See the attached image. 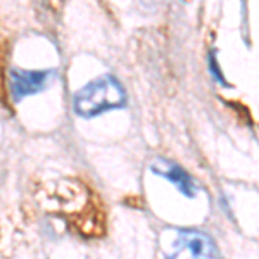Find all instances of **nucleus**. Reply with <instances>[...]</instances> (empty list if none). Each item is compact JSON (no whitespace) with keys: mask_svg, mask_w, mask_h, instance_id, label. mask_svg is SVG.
Instances as JSON below:
<instances>
[{"mask_svg":"<svg viewBox=\"0 0 259 259\" xmlns=\"http://www.w3.org/2000/svg\"><path fill=\"white\" fill-rule=\"evenodd\" d=\"M126 104V95L114 76H100L90 81L74 95V111L81 118H95L102 112L121 109Z\"/></svg>","mask_w":259,"mask_h":259,"instance_id":"nucleus-1","label":"nucleus"},{"mask_svg":"<svg viewBox=\"0 0 259 259\" xmlns=\"http://www.w3.org/2000/svg\"><path fill=\"white\" fill-rule=\"evenodd\" d=\"M168 240H162V247L169 257H212L216 249L212 240L197 230H169L164 233Z\"/></svg>","mask_w":259,"mask_h":259,"instance_id":"nucleus-2","label":"nucleus"},{"mask_svg":"<svg viewBox=\"0 0 259 259\" xmlns=\"http://www.w3.org/2000/svg\"><path fill=\"white\" fill-rule=\"evenodd\" d=\"M56 80V71L54 69H41V71H30V69H11L9 73V90L16 102L23 100L24 97L36 95L52 85Z\"/></svg>","mask_w":259,"mask_h":259,"instance_id":"nucleus-3","label":"nucleus"},{"mask_svg":"<svg viewBox=\"0 0 259 259\" xmlns=\"http://www.w3.org/2000/svg\"><path fill=\"white\" fill-rule=\"evenodd\" d=\"M150 171H152L154 175H157V177L169 180L185 197L192 199L197 194L199 189H197V185H195L194 178H192L182 166H178L177 162L157 157V159H154L150 162Z\"/></svg>","mask_w":259,"mask_h":259,"instance_id":"nucleus-4","label":"nucleus"},{"mask_svg":"<svg viewBox=\"0 0 259 259\" xmlns=\"http://www.w3.org/2000/svg\"><path fill=\"white\" fill-rule=\"evenodd\" d=\"M209 71H211L212 76H214V80H216V81H220L221 85H225L223 76H221V73H220V69H218V62H216L214 54H209Z\"/></svg>","mask_w":259,"mask_h":259,"instance_id":"nucleus-5","label":"nucleus"}]
</instances>
